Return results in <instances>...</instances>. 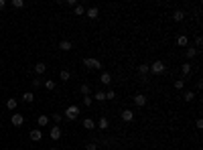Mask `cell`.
Here are the masks:
<instances>
[{"label":"cell","mask_w":203,"mask_h":150,"mask_svg":"<svg viewBox=\"0 0 203 150\" xmlns=\"http://www.w3.org/2000/svg\"><path fill=\"white\" fill-rule=\"evenodd\" d=\"M110 81H112V75L108 73V71H104V73L100 75V83H104V85H110Z\"/></svg>","instance_id":"obj_14"},{"label":"cell","mask_w":203,"mask_h":150,"mask_svg":"<svg viewBox=\"0 0 203 150\" xmlns=\"http://www.w3.org/2000/svg\"><path fill=\"white\" fill-rule=\"evenodd\" d=\"M195 45H197V47H201V45H203V39H201V37H197V39H195Z\"/></svg>","instance_id":"obj_36"},{"label":"cell","mask_w":203,"mask_h":150,"mask_svg":"<svg viewBox=\"0 0 203 150\" xmlns=\"http://www.w3.org/2000/svg\"><path fill=\"white\" fill-rule=\"evenodd\" d=\"M59 49H61V51H71V49H73L71 41H67V39H63V41H59Z\"/></svg>","instance_id":"obj_11"},{"label":"cell","mask_w":203,"mask_h":150,"mask_svg":"<svg viewBox=\"0 0 203 150\" xmlns=\"http://www.w3.org/2000/svg\"><path fill=\"white\" fill-rule=\"evenodd\" d=\"M45 71H47V65H45V63H41V61L35 63V73H37V75H43Z\"/></svg>","instance_id":"obj_12"},{"label":"cell","mask_w":203,"mask_h":150,"mask_svg":"<svg viewBox=\"0 0 203 150\" xmlns=\"http://www.w3.org/2000/svg\"><path fill=\"white\" fill-rule=\"evenodd\" d=\"M83 106H85V108H89V106H92V96H85L83 97Z\"/></svg>","instance_id":"obj_33"},{"label":"cell","mask_w":203,"mask_h":150,"mask_svg":"<svg viewBox=\"0 0 203 150\" xmlns=\"http://www.w3.org/2000/svg\"><path fill=\"white\" fill-rule=\"evenodd\" d=\"M23 101L33 104V101H35V93H33V91H24V93H23Z\"/></svg>","instance_id":"obj_15"},{"label":"cell","mask_w":203,"mask_h":150,"mask_svg":"<svg viewBox=\"0 0 203 150\" xmlns=\"http://www.w3.org/2000/svg\"><path fill=\"white\" fill-rule=\"evenodd\" d=\"M89 91H92V89H89V85H88V83H81V85H79V93H81L83 97H85V96H89Z\"/></svg>","instance_id":"obj_18"},{"label":"cell","mask_w":203,"mask_h":150,"mask_svg":"<svg viewBox=\"0 0 203 150\" xmlns=\"http://www.w3.org/2000/svg\"><path fill=\"white\" fill-rule=\"evenodd\" d=\"M29 138H31L33 142H39V140L43 138V132L41 130H31V132H29Z\"/></svg>","instance_id":"obj_9"},{"label":"cell","mask_w":203,"mask_h":150,"mask_svg":"<svg viewBox=\"0 0 203 150\" xmlns=\"http://www.w3.org/2000/svg\"><path fill=\"white\" fill-rule=\"evenodd\" d=\"M73 12H75V16H83V14H85V6H81V4H77V6L73 8Z\"/></svg>","instance_id":"obj_20"},{"label":"cell","mask_w":203,"mask_h":150,"mask_svg":"<svg viewBox=\"0 0 203 150\" xmlns=\"http://www.w3.org/2000/svg\"><path fill=\"white\" fill-rule=\"evenodd\" d=\"M4 8H6V0H0V12H2Z\"/></svg>","instance_id":"obj_37"},{"label":"cell","mask_w":203,"mask_h":150,"mask_svg":"<svg viewBox=\"0 0 203 150\" xmlns=\"http://www.w3.org/2000/svg\"><path fill=\"white\" fill-rule=\"evenodd\" d=\"M55 87H57V83H55V81H51V79L45 81V89H47V91H53Z\"/></svg>","instance_id":"obj_23"},{"label":"cell","mask_w":203,"mask_h":150,"mask_svg":"<svg viewBox=\"0 0 203 150\" xmlns=\"http://www.w3.org/2000/svg\"><path fill=\"white\" fill-rule=\"evenodd\" d=\"M120 118H122V122H132V120H134V112H132V110H124L122 114H120Z\"/></svg>","instance_id":"obj_7"},{"label":"cell","mask_w":203,"mask_h":150,"mask_svg":"<svg viewBox=\"0 0 203 150\" xmlns=\"http://www.w3.org/2000/svg\"><path fill=\"white\" fill-rule=\"evenodd\" d=\"M31 83H33V87H41V85H43V79H41V77H35Z\"/></svg>","instance_id":"obj_30"},{"label":"cell","mask_w":203,"mask_h":150,"mask_svg":"<svg viewBox=\"0 0 203 150\" xmlns=\"http://www.w3.org/2000/svg\"><path fill=\"white\" fill-rule=\"evenodd\" d=\"M138 73H140L142 77H144L146 73H150V69H148V65H146V63H142L140 67H138Z\"/></svg>","instance_id":"obj_22"},{"label":"cell","mask_w":203,"mask_h":150,"mask_svg":"<svg viewBox=\"0 0 203 150\" xmlns=\"http://www.w3.org/2000/svg\"><path fill=\"white\" fill-rule=\"evenodd\" d=\"M183 18H185V12L183 10H175V12H173V20H175V23H181Z\"/></svg>","instance_id":"obj_16"},{"label":"cell","mask_w":203,"mask_h":150,"mask_svg":"<svg viewBox=\"0 0 203 150\" xmlns=\"http://www.w3.org/2000/svg\"><path fill=\"white\" fill-rule=\"evenodd\" d=\"M93 100H96V101H104V100H106V93H104V91H96V93H93Z\"/></svg>","instance_id":"obj_26"},{"label":"cell","mask_w":203,"mask_h":150,"mask_svg":"<svg viewBox=\"0 0 203 150\" xmlns=\"http://www.w3.org/2000/svg\"><path fill=\"white\" fill-rule=\"evenodd\" d=\"M195 55H197V49H193V47H191V49H187V57L189 59H193Z\"/></svg>","instance_id":"obj_32"},{"label":"cell","mask_w":203,"mask_h":150,"mask_svg":"<svg viewBox=\"0 0 203 150\" xmlns=\"http://www.w3.org/2000/svg\"><path fill=\"white\" fill-rule=\"evenodd\" d=\"M195 126L199 128V130H201V128H203V120H201V118H199V120H197V122H195Z\"/></svg>","instance_id":"obj_38"},{"label":"cell","mask_w":203,"mask_h":150,"mask_svg":"<svg viewBox=\"0 0 203 150\" xmlns=\"http://www.w3.org/2000/svg\"><path fill=\"white\" fill-rule=\"evenodd\" d=\"M16 106H19V101H16V100H14V97H10V100H8V101H6V108H8V110H10V112H14V110H16Z\"/></svg>","instance_id":"obj_17"},{"label":"cell","mask_w":203,"mask_h":150,"mask_svg":"<svg viewBox=\"0 0 203 150\" xmlns=\"http://www.w3.org/2000/svg\"><path fill=\"white\" fill-rule=\"evenodd\" d=\"M132 101H134V106H138V108H142V106H146V101H148V97L142 96V93H138V96L132 97Z\"/></svg>","instance_id":"obj_6"},{"label":"cell","mask_w":203,"mask_h":150,"mask_svg":"<svg viewBox=\"0 0 203 150\" xmlns=\"http://www.w3.org/2000/svg\"><path fill=\"white\" fill-rule=\"evenodd\" d=\"M49 136H51V140H59V138H61V128L53 126V128H51V132H49Z\"/></svg>","instance_id":"obj_8"},{"label":"cell","mask_w":203,"mask_h":150,"mask_svg":"<svg viewBox=\"0 0 203 150\" xmlns=\"http://www.w3.org/2000/svg\"><path fill=\"white\" fill-rule=\"evenodd\" d=\"M83 65L88 67V69H100L102 61H100V59H93V57H85L83 59Z\"/></svg>","instance_id":"obj_2"},{"label":"cell","mask_w":203,"mask_h":150,"mask_svg":"<svg viewBox=\"0 0 203 150\" xmlns=\"http://www.w3.org/2000/svg\"><path fill=\"white\" fill-rule=\"evenodd\" d=\"M104 93H106V100H114V97H116L114 89H108V91H104Z\"/></svg>","instance_id":"obj_31"},{"label":"cell","mask_w":203,"mask_h":150,"mask_svg":"<svg viewBox=\"0 0 203 150\" xmlns=\"http://www.w3.org/2000/svg\"><path fill=\"white\" fill-rule=\"evenodd\" d=\"M83 128L85 130H96V122H93V118H85L83 120Z\"/></svg>","instance_id":"obj_13"},{"label":"cell","mask_w":203,"mask_h":150,"mask_svg":"<svg viewBox=\"0 0 203 150\" xmlns=\"http://www.w3.org/2000/svg\"><path fill=\"white\" fill-rule=\"evenodd\" d=\"M85 16H88V18H92V20H96L98 16H100V8H98V6L85 8Z\"/></svg>","instance_id":"obj_5"},{"label":"cell","mask_w":203,"mask_h":150,"mask_svg":"<svg viewBox=\"0 0 203 150\" xmlns=\"http://www.w3.org/2000/svg\"><path fill=\"white\" fill-rule=\"evenodd\" d=\"M85 150H98V146H96V144H93V142H89L88 146H85Z\"/></svg>","instance_id":"obj_35"},{"label":"cell","mask_w":203,"mask_h":150,"mask_svg":"<svg viewBox=\"0 0 203 150\" xmlns=\"http://www.w3.org/2000/svg\"><path fill=\"white\" fill-rule=\"evenodd\" d=\"M183 87H185V81L183 79H175V89H179V91H181Z\"/></svg>","instance_id":"obj_28"},{"label":"cell","mask_w":203,"mask_h":150,"mask_svg":"<svg viewBox=\"0 0 203 150\" xmlns=\"http://www.w3.org/2000/svg\"><path fill=\"white\" fill-rule=\"evenodd\" d=\"M10 122H12V126H14V128H20L24 124V116L23 114H12L10 116Z\"/></svg>","instance_id":"obj_4"},{"label":"cell","mask_w":203,"mask_h":150,"mask_svg":"<svg viewBox=\"0 0 203 150\" xmlns=\"http://www.w3.org/2000/svg\"><path fill=\"white\" fill-rule=\"evenodd\" d=\"M0 128H2V122H0Z\"/></svg>","instance_id":"obj_39"},{"label":"cell","mask_w":203,"mask_h":150,"mask_svg":"<svg viewBox=\"0 0 203 150\" xmlns=\"http://www.w3.org/2000/svg\"><path fill=\"white\" fill-rule=\"evenodd\" d=\"M148 69H150V73L161 75V73H165V71H167V65L163 61H154V63H150V65H148Z\"/></svg>","instance_id":"obj_1"},{"label":"cell","mask_w":203,"mask_h":150,"mask_svg":"<svg viewBox=\"0 0 203 150\" xmlns=\"http://www.w3.org/2000/svg\"><path fill=\"white\" fill-rule=\"evenodd\" d=\"M181 73H183V75H189V73H191V65H189V63L181 65Z\"/></svg>","instance_id":"obj_27"},{"label":"cell","mask_w":203,"mask_h":150,"mask_svg":"<svg viewBox=\"0 0 203 150\" xmlns=\"http://www.w3.org/2000/svg\"><path fill=\"white\" fill-rule=\"evenodd\" d=\"M177 45H179V47H187L189 45V39L185 37V35H181L179 39H177Z\"/></svg>","instance_id":"obj_21"},{"label":"cell","mask_w":203,"mask_h":150,"mask_svg":"<svg viewBox=\"0 0 203 150\" xmlns=\"http://www.w3.org/2000/svg\"><path fill=\"white\" fill-rule=\"evenodd\" d=\"M24 6V0H12V8H23Z\"/></svg>","instance_id":"obj_29"},{"label":"cell","mask_w":203,"mask_h":150,"mask_svg":"<svg viewBox=\"0 0 203 150\" xmlns=\"http://www.w3.org/2000/svg\"><path fill=\"white\" fill-rule=\"evenodd\" d=\"M81 112H79V108L77 106H69V108L65 110V118L67 120H77V116H79Z\"/></svg>","instance_id":"obj_3"},{"label":"cell","mask_w":203,"mask_h":150,"mask_svg":"<svg viewBox=\"0 0 203 150\" xmlns=\"http://www.w3.org/2000/svg\"><path fill=\"white\" fill-rule=\"evenodd\" d=\"M37 124H39V126H47V124H49V116H45V114L39 116V118H37Z\"/></svg>","instance_id":"obj_19"},{"label":"cell","mask_w":203,"mask_h":150,"mask_svg":"<svg viewBox=\"0 0 203 150\" xmlns=\"http://www.w3.org/2000/svg\"><path fill=\"white\" fill-rule=\"evenodd\" d=\"M51 120H53L55 124H59V122H61V114H53V116H51Z\"/></svg>","instance_id":"obj_34"},{"label":"cell","mask_w":203,"mask_h":150,"mask_svg":"<svg viewBox=\"0 0 203 150\" xmlns=\"http://www.w3.org/2000/svg\"><path fill=\"white\" fill-rule=\"evenodd\" d=\"M183 100L185 101H193V100H195V93H193V91H185L183 93Z\"/></svg>","instance_id":"obj_24"},{"label":"cell","mask_w":203,"mask_h":150,"mask_svg":"<svg viewBox=\"0 0 203 150\" xmlns=\"http://www.w3.org/2000/svg\"><path fill=\"white\" fill-rule=\"evenodd\" d=\"M59 77H61V81H69V77H71V73H69L67 69H61V73H59Z\"/></svg>","instance_id":"obj_25"},{"label":"cell","mask_w":203,"mask_h":150,"mask_svg":"<svg viewBox=\"0 0 203 150\" xmlns=\"http://www.w3.org/2000/svg\"><path fill=\"white\" fill-rule=\"evenodd\" d=\"M98 128H100V130H108V128H110V122H108L106 116H102V118L98 120Z\"/></svg>","instance_id":"obj_10"},{"label":"cell","mask_w":203,"mask_h":150,"mask_svg":"<svg viewBox=\"0 0 203 150\" xmlns=\"http://www.w3.org/2000/svg\"><path fill=\"white\" fill-rule=\"evenodd\" d=\"M51 150H57V148H51Z\"/></svg>","instance_id":"obj_40"}]
</instances>
